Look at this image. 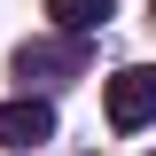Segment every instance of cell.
Returning <instances> with one entry per match:
<instances>
[{
  "label": "cell",
  "instance_id": "cell-1",
  "mask_svg": "<svg viewBox=\"0 0 156 156\" xmlns=\"http://www.w3.org/2000/svg\"><path fill=\"white\" fill-rule=\"evenodd\" d=\"M101 109H109L117 133H140L156 117V70L148 62H125V70H109V86H101Z\"/></svg>",
  "mask_w": 156,
  "mask_h": 156
},
{
  "label": "cell",
  "instance_id": "cell-2",
  "mask_svg": "<svg viewBox=\"0 0 156 156\" xmlns=\"http://www.w3.org/2000/svg\"><path fill=\"white\" fill-rule=\"evenodd\" d=\"M31 140H55V101H0V148H31Z\"/></svg>",
  "mask_w": 156,
  "mask_h": 156
},
{
  "label": "cell",
  "instance_id": "cell-3",
  "mask_svg": "<svg viewBox=\"0 0 156 156\" xmlns=\"http://www.w3.org/2000/svg\"><path fill=\"white\" fill-rule=\"evenodd\" d=\"M109 16H117V0H47V23H55L62 39H86V31H101Z\"/></svg>",
  "mask_w": 156,
  "mask_h": 156
}]
</instances>
